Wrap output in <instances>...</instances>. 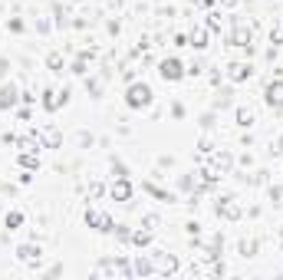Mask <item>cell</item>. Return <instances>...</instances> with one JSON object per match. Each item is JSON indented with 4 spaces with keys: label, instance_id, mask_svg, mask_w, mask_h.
Returning a JSON list of instances; mask_svg holds the SVG:
<instances>
[{
    "label": "cell",
    "instance_id": "cell-1",
    "mask_svg": "<svg viewBox=\"0 0 283 280\" xmlns=\"http://www.w3.org/2000/svg\"><path fill=\"white\" fill-rule=\"evenodd\" d=\"M125 102L132 106V109H145L151 102V89L145 83H135V86H129V96H125Z\"/></svg>",
    "mask_w": 283,
    "mask_h": 280
},
{
    "label": "cell",
    "instance_id": "cell-2",
    "mask_svg": "<svg viewBox=\"0 0 283 280\" xmlns=\"http://www.w3.org/2000/svg\"><path fill=\"white\" fill-rule=\"evenodd\" d=\"M158 76H162L165 83H175V79H181V76H185V70H181V63H178V59H162Z\"/></svg>",
    "mask_w": 283,
    "mask_h": 280
},
{
    "label": "cell",
    "instance_id": "cell-3",
    "mask_svg": "<svg viewBox=\"0 0 283 280\" xmlns=\"http://www.w3.org/2000/svg\"><path fill=\"white\" fill-rule=\"evenodd\" d=\"M151 267H155V274H175L178 261L171 254H151Z\"/></svg>",
    "mask_w": 283,
    "mask_h": 280
},
{
    "label": "cell",
    "instance_id": "cell-4",
    "mask_svg": "<svg viewBox=\"0 0 283 280\" xmlns=\"http://www.w3.org/2000/svg\"><path fill=\"white\" fill-rule=\"evenodd\" d=\"M86 224H93L95 231H112V218L106 211H86Z\"/></svg>",
    "mask_w": 283,
    "mask_h": 280
},
{
    "label": "cell",
    "instance_id": "cell-5",
    "mask_svg": "<svg viewBox=\"0 0 283 280\" xmlns=\"http://www.w3.org/2000/svg\"><path fill=\"white\" fill-rule=\"evenodd\" d=\"M247 76H250V66H247V63H230L227 66V79H234V83H241Z\"/></svg>",
    "mask_w": 283,
    "mask_h": 280
},
{
    "label": "cell",
    "instance_id": "cell-6",
    "mask_svg": "<svg viewBox=\"0 0 283 280\" xmlns=\"http://www.w3.org/2000/svg\"><path fill=\"white\" fill-rule=\"evenodd\" d=\"M217 214H224V218H230V221H234V218H241V208L234 205V198H224V201L217 205Z\"/></svg>",
    "mask_w": 283,
    "mask_h": 280
},
{
    "label": "cell",
    "instance_id": "cell-7",
    "mask_svg": "<svg viewBox=\"0 0 283 280\" xmlns=\"http://www.w3.org/2000/svg\"><path fill=\"white\" fill-rule=\"evenodd\" d=\"M17 257H20L23 264H33V261H40V247H33V244H23V247H17Z\"/></svg>",
    "mask_w": 283,
    "mask_h": 280
},
{
    "label": "cell",
    "instance_id": "cell-8",
    "mask_svg": "<svg viewBox=\"0 0 283 280\" xmlns=\"http://www.w3.org/2000/svg\"><path fill=\"white\" fill-rule=\"evenodd\" d=\"M267 102H270V106H283V83H280V79L267 86Z\"/></svg>",
    "mask_w": 283,
    "mask_h": 280
},
{
    "label": "cell",
    "instance_id": "cell-9",
    "mask_svg": "<svg viewBox=\"0 0 283 280\" xmlns=\"http://www.w3.org/2000/svg\"><path fill=\"white\" fill-rule=\"evenodd\" d=\"M14 102H17V86L10 83V86H3V89H0V109H10Z\"/></svg>",
    "mask_w": 283,
    "mask_h": 280
},
{
    "label": "cell",
    "instance_id": "cell-10",
    "mask_svg": "<svg viewBox=\"0 0 283 280\" xmlns=\"http://www.w3.org/2000/svg\"><path fill=\"white\" fill-rule=\"evenodd\" d=\"M112 198L129 201V198H132V185H129V182H115V185H112Z\"/></svg>",
    "mask_w": 283,
    "mask_h": 280
},
{
    "label": "cell",
    "instance_id": "cell-11",
    "mask_svg": "<svg viewBox=\"0 0 283 280\" xmlns=\"http://www.w3.org/2000/svg\"><path fill=\"white\" fill-rule=\"evenodd\" d=\"M59 102H66V93H46V99H43L46 109H59Z\"/></svg>",
    "mask_w": 283,
    "mask_h": 280
},
{
    "label": "cell",
    "instance_id": "cell-12",
    "mask_svg": "<svg viewBox=\"0 0 283 280\" xmlns=\"http://www.w3.org/2000/svg\"><path fill=\"white\" fill-rule=\"evenodd\" d=\"M204 40H208V30H201V27H198L194 33H191V46H198V50H204V46H208Z\"/></svg>",
    "mask_w": 283,
    "mask_h": 280
},
{
    "label": "cell",
    "instance_id": "cell-13",
    "mask_svg": "<svg viewBox=\"0 0 283 280\" xmlns=\"http://www.w3.org/2000/svg\"><path fill=\"white\" fill-rule=\"evenodd\" d=\"M132 241L138 244V247H145V244L151 241V231H135V234H132Z\"/></svg>",
    "mask_w": 283,
    "mask_h": 280
},
{
    "label": "cell",
    "instance_id": "cell-14",
    "mask_svg": "<svg viewBox=\"0 0 283 280\" xmlns=\"http://www.w3.org/2000/svg\"><path fill=\"white\" fill-rule=\"evenodd\" d=\"M237 122H241V126H254V112L241 109V112H237Z\"/></svg>",
    "mask_w": 283,
    "mask_h": 280
},
{
    "label": "cell",
    "instance_id": "cell-15",
    "mask_svg": "<svg viewBox=\"0 0 283 280\" xmlns=\"http://www.w3.org/2000/svg\"><path fill=\"white\" fill-rule=\"evenodd\" d=\"M43 135H46V142H50V145H59V132H56V129H46Z\"/></svg>",
    "mask_w": 283,
    "mask_h": 280
},
{
    "label": "cell",
    "instance_id": "cell-16",
    "mask_svg": "<svg viewBox=\"0 0 283 280\" xmlns=\"http://www.w3.org/2000/svg\"><path fill=\"white\" fill-rule=\"evenodd\" d=\"M20 221H23V214H20V211H14V214H7V227H17Z\"/></svg>",
    "mask_w": 283,
    "mask_h": 280
}]
</instances>
